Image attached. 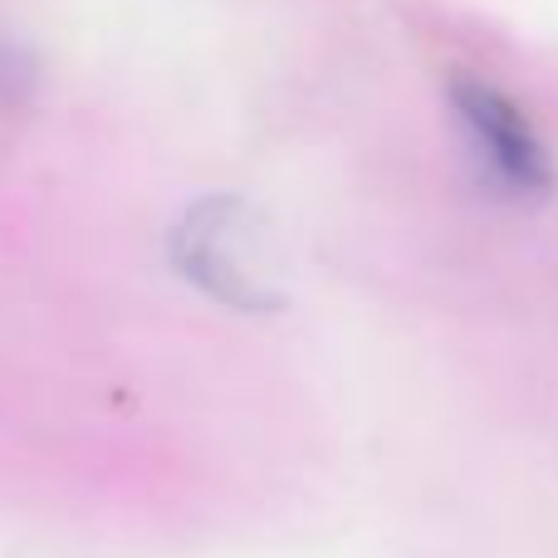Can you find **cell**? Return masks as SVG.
<instances>
[{"label":"cell","instance_id":"1","mask_svg":"<svg viewBox=\"0 0 558 558\" xmlns=\"http://www.w3.org/2000/svg\"><path fill=\"white\" fill-rule=\"evenodd\" d=\"M167 260L196 294L235 314H275L289 299L275 226L245 196L216 192L186 206L167 231Z\"/></svg>","mask_w":558,"mask_h":558},{"label":"cell","instance_id":"2","mask_svg":"<svg viewBox=\"0 0 558 558\" xmlns=\"http://www.w3.org/2000/svg\"><path fill=\"white\" fill-rule=\"evenodd\" d=\"M451 113L465 133V147L481 172L514 202H539L554 186V162L539 128L500 84L475 74L451 78Z\"/></svg>","mask_w":558,"mask_h":558},{"label":"cell","instance_id":"3","mask_svg":"<svg viewBox=\"0 0 558 558\" xmlns=\"http://www.w3.org/2000/svg\"><path fill=\"white\" fill-rule=\"evenodd\" d=\"M29 88H35V59H29L20 45L0 39V108L25 104Z\"/></svg>","mask_w":558,"mask_h":558}]
</instances>
